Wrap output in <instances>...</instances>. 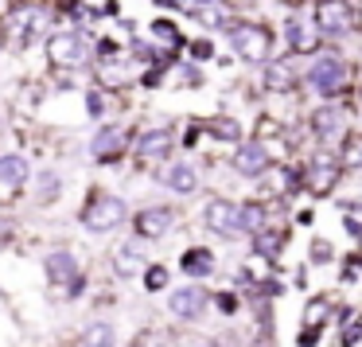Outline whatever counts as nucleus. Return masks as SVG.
I'll return each mask as SVG.
<instances>
[{
	"label": "nucleus",
	"mask_w": 362,
	"mask_h": 347,
	"mask_svg": "<svg viewBox=\"0 0 362 347\" xmlns=\"http://www.w3.org/2000/svg\"><path fill=\"white\" fill-rule=\"evenodd\" d=\"M351 20L354 16H351V4H346V0H320L312 24L327 35H343V32H351Z\"/></svg>",
	"instance_id": "5"
},
{
	"label": "nucleus",
	"mask_w": 362,
	"mask_h": 347,
	"mask_svg": "<svg viewBox=\"0 0 362 347\" xmlns=\"http://www.w3.org/2000/svg\"><path fill=\"white\" fill-rule=\"evenodd\" d=\"M172 227V211L168 207H148L136 215V234L141 238H164V230Z\"/></svg>",
	"instance_id": "11"
},
{
	"label": "nucleus",
	"mask_w": 362,
	"mask_h": 347,
	"mask_svg": "<svg viewBox=\"0 0 362 347\" xmlns=\"http://www.w3.org/2000/svg\"><path fill=\"white\" fill-rule=\"evenodd\" d=\"M117 343V331H113V324H86V331H82V347H113Z\"/></svg>",
	"instance_id": "19"
},
{
	"label": "nucleus",
	"mask_w": 362,
	"mask_h": 347,
	"mask_svg": "<svg viewBox=\"0 0 362 347\" xmlns=\"http://www.w3.org/2000/svg\"><path fill=\"white\" fill-rule=\"evenodd\" d=\"M257 250L265 254V258H276V254H281V234H273V230L257 234Z\"/></svg>",
	"instance_id": "26"
},
{
	"label": "nucleus",
	"mask_w": 362,
	"mask_h": 347,
	"mask_svg": "<svg viewBox=\"0 0 362 347\" xmlns=\"http://www.w3.org/2000/svg\"><path fill=\"white\" fill-rule=\"evenodd\" d=\"M133 347H164V339L152 336V331H141V336L133 339Z\"/></svg>",
	"instance_id": "29"
},
{
	"label": "nucleus",
	"mask_w": 362,
	"mask_h": 347,
	"mask_svg": "<svg viewBox=\"0 0 362 347\" xmlns=\"http://www.w3.org/2000/svg\"><path fill=\"white\" fill-rule=\"evenodd\" d=\"M125 144H129V129L125 125H105V129H98L94 133V157L98 160H113V157H121L125 152Z\"/></svg>",
	"instance_id": "7"
},
{
	"label": "nucleus",
	"mask_w": 362,
	"mask_h": 347,
	"mask_svg": "<svg viewBox=\"0 0 362 347\" xmlns=\"http://www.w3.org/2000/svg\"><path fill=\"white\" fill-rule=\"evenodd\" d=\"M288 43L296 55H308V51H315V43H320V28L312 24V20H292L288 24Z\"/></svg>",
	"instance_id": "13"
},
{
	"label": "nucleus",
	"mask_w": 362,
	"mask_h": 347,
	"mask_svg": "<svg viewBox=\"0 0 362 347\" xmlns=\"http://www.w3.org/2000/svg\"><path fill=\"white\" fill-rule=\"evenodd\" d=\"M168 149H172V137L164 133V129H152V133L141 137V144H136V152H141L144 160H160L168 157Z\"/></svg>",
	"instance_id": "16"
},
{
	"label": "nucleus",
	"mask_w": 362,
	"mask_h": 347,
	"mask_svg": "<svg viewBox=\"0 0 362 347\" xmlns=\"http://www.w3.org/2000/svg\"><path fill=\"white\" fill-rule=\"evenodd\" d=\"M144 273H148V277H144V285H148L152 292L168 285V269H164V266H152V269H144Z\"/></svg>",
	"instance_id": "27"
},
{
	"label": "nucleus",
	"mask_w": 362,
	"mask_h": 347,
	"mask_svg": "<svg viewBox=\"0 0 362 347\" xmlns=\"http://www.w3.org/2000/svg\"><path fill=\"white\" fill-rule=\"evenodd\" d=\"M113 269H117L121 277H133L144 269V254L136 250V246H121L117 254H113Z\"/></svg>",
	"instance_id": "18"
},
{
	"label": "nucleus",
	"mask_w": 362,
	"mask_h": 347,
	"mask_svg": "<svg viewBox=\"0 0 362 347\" xmlns=\"http://www.w3.org/2000/svg\"><path fill=\"white\" fill-rule=\"evenodd\" d=\"M47 55L55 67H82L86 63V40L78 32H55L47 40Z\"/></svg>",
	"instance_id": "4"
},
{
	"label": "nucleus",
	"mask_w": 362,
	"mask_h": 347,
	"mask_svg": "<svg viewBox=\"0 0 362 347\" xmlns=\"http://www.w3.org/2000/svg\"><path fill=\"white\" fill-rule=\"evenodd\" d=\"M24 180H28V160L24 157H0V203L8 195H16L20 188H24Z\"/></svg>",
	"instance_id": "8"
},
{
	"label": "nucleus",
	"mask_w": 362,
	"mask_h": 347,
	"mask_svg": "<svg viewBox=\"0 0 362 347\" xmlns=\"http://www.w3.org/2000/svg\"><path fill=\"white\" fill-rule=\"evenodd\" d=\"M343 164L346 168H362V133H354V137L343 141Z\"/></svg>",
	"instance_id": "25"
},
{
	"label": "nucleus",
	"mask_w": 362,
	"mask_h": 347,
	"mask_svg": "<svg viewBox=\"0 0 362 347\" xmlns=\"http://www.w3.org/2000/svg\"><path fill=\"white\" fill-rule=\"evenodd\" d=\"M59 191H63V180H59L55 172H43L40 180H35V203H43V207H47V203H55V199H59Z\"/></svg>",
	"instance_id": "22"
},
{
	"label": "nucleus",
	"mask_w": 362,
	"mask_h": 347,
	"mask_svg": "<svg viewBox=\"0 0 362 347\" xmlns=\"http://www.w3.org/2000/svg\"><path fill=\"white\" fill-rule=\"evenodd\" d=\"M206 305H211V297H206V289H199V285H183V289H175L172 300H168L172 316H180V320H199V316L206 312Z\"/></svg>",
	"instance_id": "6"
},
{
	"label": "nucleus",
	"mask_w": 362,
	"mask_h": 347,
	"mask_svg": "<svg viewBox=\"0 0 362 347\" xmlns=\"http://www.w3.org/2000/svg\"><path fill=\"white\" fill-rule=\"evenodd\" d=\"M218 308H222V312H234V308H238V297H234V292H222V297H218Z\"/></svg>",
	"instance_id": "31"
},
{
	"label": "nucleus",
	"mask_w": 362,
	"mask_h": 347,
	"mask_svg": "<svg viewBox=\"0 0 362 347\" xmlns=\"http://www.w3.org/2000/svg\"><path fill=\"white\" fill-rule=\"evenodd\" d=\"M4 242H12V222L8 219H0V246Z\"/></svg>",
	"instance_id": "33"
},
{
	"label": "nucleus",
	"mask_w": 362,
	"mask_h": 347,
	"mask_svg": "<svg viewBox=\"0 0 362 347\" xmlns=\"http://www.w3.org/2000/svg\"><path fill=\"white\" fill-rule=\"evenodd\" d=\"M308 82H312L320 94H339V90L351 82V67H346L339 55H320L315 67L308 71Z\"/></svg>",
	"instance_id": "1"
},
{
	"label": "nucleus",
	"mask_w": 362,
	"mask_h": 347,
	"mask_svg": "<svg viewBox=\"0 0 362 347\" xmlns=\"http://www.w3.org/2000/svg\"><path fill=\"white\" fill-rule=\"evenodd\" d=\"M152 32H156L164 43H172V47L180 43V32H175V24H168V20H156V24H152Z\"/></svg>",
	"instance_id": "28"
},
{
	"label": "nucleus",
	"mask_w": 362,
	"mask_h": 347,
	"mask_svg": "<svg viewBox=\"0 0 362 347\" xmlns=\"http://www.w3.org/2000/svg\"><path fill=\"white\" fill-rule=\"evenodd\" d=\"M82 222H86L90 230H113V227H121L125 222V203H121L117 195H94L90 199V207L82 211Z\"/></svg>",
	"instance_id": "2"
},
{
	"label": "nucleus",
	"mask_w": 362,
	"mask_h": 347,
	"mask_svg": "<svg viewBox=\"0 0 362 347\" xmlns=\"http://www.w3.org/2000/svg\"><path fill=\"white\" fill-rule=\"evenodd\" d=\"M261 222H265V215H261V207H257V203L238 207V230H250V234H257Z\"/></svg>",
	"instance_id": "24"
},
{
	"label": "nucleus",
	"mask_w": 362,
	"mask_h": 347,
	"mask_svg": "<svg viewBox=\"0 0 362 347\" xmlns=\"http://www.w3.org/2000/svg\"><path fill=\"white\" fill-rule=\"evenodd\" d=\"M234 168L242 176H261L269 168V152L261 149V144H242V149L234 152Z\"/></svg>",
	"instance_id": "12"
},
{
	"label": "nucleus",
	"mask_w": 362,
	"mask_h": 347,
	"mask_svg": "<svg viewBox=\"0 0 362 347\" xmlns=\"http://www.w3.org/2000/svg\"><path fill=\"white\" fill-rule=\"evenodd\" d=\"M43 20H47V12H43V8H35V4H20V8L8 12V32L16 35V40H24V35L40 32Z\"/></svg>",
	"instance_id": "9"
},
{
	"label": "nucleus",
	"mask_w": 362,
	"mask_h": 347,
	"mask_svg": "<svg viewBox=\"0 0 362 347\" xmlns=\"http://www.w3.org/2000/svg\"><path fill=\"white\" fill-rule=\"evenodd\" d=\"M183 269H187V273H195V277L214 273V258H211V250H187V254H183Z\"/></svg>",
	"instance_id": "23"
},
{
	"label": "nucleus",
	"mask_w": 362,
	"mask_h": 347,
	"mask_svg": "<svg viewBox=\"0 0 362 347\" xmlns=\"http://www.w3.org/2000/svg\"><path fill=\"white\" fill-rule=\"evenodd\" d=\"M230 43H234V51L242 59H250V63H261V59L269 55V32L257 24H238L230 28Z\"/></svg>",
	"instance_id": "3"
},
{
	"label": "nucleus",
	"mask_w": 362,
	"mask_h": 347,
	"mask_svg": "<svg viewBox=\"0 0 362 347\" xmlns=\"http://www.w3.org/2000/svg\"><path fill=\"white\" fill-rule=\"evenodd\" d=\"M214 133H218V137H230V141H238V125H234V121H218V125H214Z\"/></svg>",
	"instance_id": "30"
},
{
	"label": "nucleus",
	"mask_w": 362,
	"mask_h": 347,
	"mask_svg": "<svg viewBox=\"0 0 362 347\" xmlns=\"http://www.w3.org/2000/svg\"><path fill=\"white\" fill-rule=\"evenodd\" d=\"M43 273H47L51 285H66V281H74L78 266H74V258L66 250H59V254H51V258L43 261Z\"/></svg>",
	"instance_id": "15"
},
{
	"label": "nucleus",
	"mask_w": 362,
	"mask_h": 347,
	"mask_svg": "<svg viewBox=\"0 0 362 347\" xmlns=\"http://www.w3.org/2000/svg\"><path fill=\"white\" fill-rule=\"evenodd\" d=\"M312 258L315 261H327L331 258V246H312Z\"/></svg>",
	"instance_id": "34"
},
{
	"label": "nucleus",
	"mask_w": 362,
	"mask_h": 347,
	"mask_svg": "<svg viewBox=\"0 0 362 347\" xmlns=\"http://www.w3.org/2000/svg\"><path fill=\"white\" fill-rule=\"evenodd\" d=\"M203 219H206V227L218 230V234H238V207L226 203V199H211Z\"/></svg>",
	"instance_id": "10"
},
{
	"label": "nucleus",
	"mask_w": 362,
	"mask_h": 347,
	"mask_svg": "<svg viewBox=\"0 0 362 347\" xmlns=\"http://www.w3.org/2000/svg\"><path fill=\"white\" fill-rule=\"evenodd\" d=\"M191 55H195V59H211V43H206V40H199L195 47H191Z\"/></svg>",
	"instance_id": "32"
},
{
	"label": "nucleus",
	"mask_w": 362,
	"mask_h": 347,
	"mask_svg": "<svg viewBox=\"0 0 362 347\" xmlns=\"http://www.w3.org/2000/svg\"><path fill=\"white\" fill-rule=\"evenodd\" d=\"M265 86H269V90H276V94H281V90H292V86H296V71H292L288 63H269V71H265Z\"/></svg>",
	"instance_id": "20"
},
{
	"label": "nucleus",
	"mask_w": 362,
	"mask_h": 347,
	"mask_svg": "<svg viewBox=\"0 0 362 347\" xmlns=\"http://www.w3.org/2000/svg\"><path fill=\"white\" fill-rule=\"evenodd\" d=\"M312 129L320 137H335L339 129H343V113L339 110H315L312 113Z\"/></svg>",
	"instance_id": "21"
},
{
	"label": "nucleus",
	"mask_w": 362,
	"mask_h": 347,
	"mask_svg": "<svg viewBox=\"0 0 362 347\" xmlns=\"http://www.w3.org/2000/svg\"><path fill=\"white\" fill-rule=\"evenodd\" d=\"M164 183L172 191H180V195H187V191L199 188V176H195V168H191V164H172V168H168V176H164Z\"/></svg>",
	"instance_id": "17"
},
{
	"label": "nucleus",
	"mask_w": 362,
	"mask_h": 347,
	"mask_svg": "<svg viewBox=\"0 0 362 347\" xmlns=\"http://www.w3.org/2000/svg\"><path fill=\"white\" fill-rule=\"evenodd\" d=\"M312 191H320V195H327L331 188L339 183V160H331V157H315V164H312Z\"/></svg>",
	"instance_id": "14"
}]
</instances>
